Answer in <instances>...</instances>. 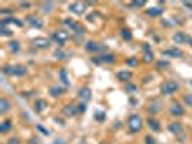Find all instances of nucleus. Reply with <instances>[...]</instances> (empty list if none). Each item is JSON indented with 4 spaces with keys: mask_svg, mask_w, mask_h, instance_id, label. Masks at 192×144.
<instances>
[{
    "mask_svg": "<svg viewBox=\"0 0 192 144\" xmlns=\"http://www.w3.org/2000/svg\"><path fill=\"white\" fill-rule=\"evenodd\" d=\"M45 108H46V103H45V101L39 99V101H36V103H35V110H36V112H42Z\"/></svg>",
    "mask_w": 192,
    "mask_h": 144,
    "instance_id": "21",
    "label": "nucleus"
},
{
    "mask_svg": "<svg viewBox=\"0 0 192 144\" xmlns=\"http://www.w3.org/2000/svg\"><path fill=\"white\" fill-rule=\"evenodd\" d=\"M55 58H58V59H64V58H65V56H64V52H62V50H59V49H56V50H55Z\"/></svg>",
    "mask_w": 192,
    "mask_h": 144,
    "instance_id": "35",
    "label": "nucleus"
},
{
    "mask_svg": "<svg viewBox=\"0 0 192 144\" xmlns=\"http://www.w3.org/2000/svg\"><path fill=\"white\" fill-rule=\"evenodd\" d=\"M54 39L59 46H64L67 43L68 39H69V35H68L67 30H56V32L54 33Z\"/></svg>",
    "mask_w": 192,
    "mask_h": 144,
    "instance_id": "4",
    "label": "nucleus"
},
{
    "mask_svg": "<svg viewBox=\"0 0 192 144\" xmlns=\"http://www.w3.org/2000/svg\"><path fill=\"white\" fill-rule=\"evenodd\" d=\"M173 41H175L176 43H185V42H189V37L186 36L184 32H176L175 35H173Z\"/></svg>",
    "mask_w": 192,
    "mask_h": 144,
    "instance_id": "11",
    "label": "nucleus"
},
{
    "mask_svg": "<svg viewBox=\"0 0 192 144\" xmlns=\"http://www.w3.org/2000/svg\"><path fill=\"white\" fill-rule=\"evenodd\" d=\"M28 22H29V25L35 26L36 29L42 28V22L39 20V17H36V16H28Z\"/></svg>",
    "mask_w": 192,
    "mask_h": 144,
    "instance_id": "15",
    "label": "nucleus"
},
{
    "mask_svg": "<svg viewBox=\"0 0 192 144\" xmlns=\"http://www.w3.org/2000/svg\"><path fill=\"white\" fill-rule=\"evenodd\" d=\"M120 35H121V37H123L124 41H130V39H132V32H130L129 29H121Z\"/></svg>",
    "mask_w": 192,
    "mask_h": 144,
    "instance_id": "24",
    "label": "nucleus"
},
{
    "mask_svg": "<svg viewBox=\"0 0 192 144\" xmlns=\"http://www.w3.org/2000/svg\"><path fill=\"white\" fill-rule=\"evenodd\" d=\"M163 54L167 55V56H172V58H181L182 56V50L178 49V48H171V49H166Z\"/></svg>",
    "mask_w": 192,
    "mask_h": 144,
    "instance_id": "13",
    "label": "nucleus"
},
{
    "mask_svg": "<svg viewBox=\"0 0 192 144\" xmlns=\"http://www.w3.org/2000/svg\"><path fill=\"white\" fill-rule=\"evenodd\" d=\"M69 10H71L72 13H75V15H83L84 12H85V6H84L83 3H71L69 4Z\"/></svg>",
    "mask_w": 192,
    "mask_h": 144,
    "instance_id": "9",
    "label": "nucleus"
},
{
    "mask_svg": "<svg viewBox=\"0 0 192 144\" xmlns=\"http://www.w3.org/2000/svg\"><path fill=\"white\" fill-rule=\"evenodd\" d=\"M91 89L90 88H87V86H83L81 89L78 91V97L81 98V101H83L84 104H87L90 99H91Z\"/></svg>",
    "mask_w": 192,
    "mask_h": 144,
    "instance_id": "5",
    "label": "nucleus"
},
{
    "mask_svg": "<svg viewBox=\"0 0 192 144\" xmlns=\"http://www.w3.org/2000/svg\"><path fill=\"white\" fill-rule=\"evenodd\" d=\"M189 43H191V46H192V37H191V39H189Z\"/></svg>",
    "mask_w": 192,
    "mask_h": 144,
    "instance_id": "43",
    "label": "nucleus"
},
{
    "mask_svg": "<svg viewBox=\"0 0 192 144\" xmlns=\"http://www.w3.org/2000/svg\"><path fill=\"white\" fill-rule=\"evenodd\" d=\"M59 76H61V81H62L65 85H67V86L69 85V81H68V76H67V71L64 69V68L59 71Z\"/></svg>",
    "mask_w": 192,
    "mask_h": 144,
    "instance_id": "23",
    "label": "nucleus"
},
{
    "mask_svg": "<svg viewBox=\"0 0 192 144\" xmlns=\"http://www.w3.org/2000/svg\"><path fill=\"white\" fill-rule=\"evenodd\" d=\"M3 72L6 75H15V76H23L26 74V68L23 65H13V66H4Z\"/></svg>",
    "mask_w": 192,
    "mask_h": 144,
    "instance_id": "1",
    "label": "nucleus"
},
{
    "mask_svg": "<svg viewBox=\"0 0 192 144\" xmlns=\"http://www.w3.org/2000/svg\"><path fill=\"white\" fill-rule=\"evenodd\" d=\"M9 108H10V105H9V101H7V99H6V98H2V99H0V114H6Z\"/></svg>",
    "mask_w": 192,
    "mask_h": 144,
    "instance_id": "16",
    "label": "nucleus"
},
{
    "mask_svg": "<svg viewBox=\"0 0 192 144\" xmlns=\"http://www.w3.org/2000/svg\"><path fill=\"white\" fill-rule=\"evenodd\" d=\"M147 125H149V128H150V130H153V131H159V130H160L159 121H156L154 118H149V120H147Z\"/></svg>",
    "mask_w": 192,
    "mask_h": 144,
    "instance_id": "17",
    "label": "nucleus"
},
{
    "mask_svg": "<svg viewBox=\"0 0 192 144\" xmlns=\"http://www.w3.org/2000/svg\"><path fill=\"white\" fill-rule=\"evenodd\" d=\"M143 50H145V54H143V59H145V62H152L153 61V52H152L150 46L147 45V43L143 45Z\"/></svg>",
    "mask_w": 192,
    "mask_h": 144,
    "instance_id": "10",
    "label": "nucleus"
},
{
    "mask_svg": "<svg viewBox=\"0 0 192 144\" xmlns=\"http://www.w3.org/2000/svg\"><path fill=\"white\" fill-rule=\"evenodd\" d=\"M100 61H103V62H113V61H114V56H113V55H110V54H107V55H101Z\"/></svg>",
    "mask_w": 192,
    "mask_h": 144,
    "instance_id": "25",
    "label": "nucleus"
},
{
    "mask_svg": "<svg viewBox=\"0 0 192 144\" xmlns=\"http://www.w3.org/2000/svg\"><path fill=\"white\" fill-rule=\"evenodd\" d=\"M10 50L12 52H17L19 50V42H16V41H13V42H10Z\"/></svg>",
    "mask_w": 192,
    "mask_h": 144,
    "instance_id": "27",
    "label": "nucleus"
},
{
    "mask_svg": "<svg viewBox=\"0 0 192 144\" xmlns=\"http://www.w3.org/2000/svg\"><path fill=\"white\" fill-rule=\"evenodd\" d=\"M54 144H67V143H65L64 140H61V138H58V140H55V141H54Z\"/></svg>",
    "mask_w": 192,
    "mask_h": 144,
    "instance_id": "40",
    "label": "nucleus"
},
{
    "mask_svg": "<svg viewBox=\"0 0 192 144\" xmlns=\"http://www.w3.org/2000/svg\"><path fill=\"white\" fill-rule=\"evenodd\" d=\"M130 6H132V7H142V6H145V2H143V0H137V2H133Z\"/></svg>",
    "mask_w": 192,
    "mask_h": 144,
    "instance_id": "31",
    "label": "nucleus"
},
{
    "mask_svg": "<svg viewBox=\"0 0 192 144\" xmlns=\"http://www.w3.org/2000/svg\"><path fill=\"white\" fill-rule=\"evenodd\" d=\"M163 9H159V7H150L146 10V15L147 16H159V15H162Z\"/></svg>",
    "mask_w": 192,
    "mask_h": 144,
    "instance_id": "19",
    "label": "nucleus"
},
{
    "mask_svg": "<svg viewBox=\"0 0 192 144\" xmlns=\"http://www.w3.org/2000/svg\"><path fill=\"white\" fill-rule=\"evenodd\" d=\"M103 144H104V143H103ZM105 144H107V143H105Z\"/></svg>",
    "mask_w": 192,
    "mask_h": 144,
    "instance_id": "44",
    "label": "nucleus"
},
{
    "mask_svg": "<svg viewBox=\"0 0 192 144\" xmlns=\"http://www.w3.org/2000/svg\"><path fill=\"white\" fill-rule=\"evenodd\" d=\"M85 49L88 50V52H97V50H100L101 48H100V45L97 43V42H94V41H90L85 45Z\"/></svg>",
    "mask_w": 192,
    "mask_h": 144,
    "instance_id": "14",
    "label": "nucleus"
},
{
    "mask_svg": "<svg viewBox=\"0 0 192 144\" xmlns=\"http://www.w3.org/2000/svg\"><path fill=\"white\" fill-rule=\"evenodd\" d=\"M136 89H137V88H136L134 84H127V85H126V91H127V92H134Z\"/></svg>",
    "mask_w": 192,
    "mask_h": 144,
    "instance_id": "30",
    "label": "nucleus"
},
{
    "mask_svg": "<svg viewBox=\"0 0 192 144\" xmlns=\"http://www.w3.org/2000/svg\"><path fill=\"white\" fill-rule=\"evenodd\" d=\"M96 120H97V121H104V120H105V114H104V112H101V111H97L96 112Z\"/></svg>",
    "mask_w": 192,
    "mask_h": 144,
    "instance_id": "29",
    "label": "nucleus"
},
{
    "mask_svg": "<svg viewBox=\"0 0 192 144\" xmlns=\"http://www.w3.org/2000/svg\"><path fill=\"white\" fill-rule=\"evenodd\" d=\"M2 29V35H3V36H10V35H12L13 32H10V30H9V29H6V28H0Z\"/></svg>",
    "mask_w": 192,
    "mask_h": 144,
    "instance_id": "36",
    "label": "nucleus"
},
{
    "mask_svg": "<svg viewBox=\"0 0 192 144\" xmlns=\"http://www.w3.org/2000/svg\"><path fill=\"white\" fill-rule=\"evenodd\" d=\"M32 43H33V46L39 48V49H46L49 46V41L46 37H35L32 41Z\"/></svg>",
    "mask_w": 192,
    "mask_h": 144,
    "instance_id": "6",
    "label": "nucleus"
},
{
    "mask_svg": "<svg viewBox=\"0 0 192 144\" xmlns=\"http://www.w3.org/2000/svg\"><path fill=\"white\" fill-rule=\"evenodd\" d=\"M145 141H146V144H156V140H154L152 136H146Z\"/></svg>",
    "mask_w": 192,
    "mask_h": 144,
    "instance_id": "33",
    "label": "nucleus"
},
{
    "mask_svg": "<svg viewBox=\"0 0 192 144\" xmlns=\"http://www.w3.org/2000/svg\"><path fill=\"white\" fill-rule=\"evenodd\" d=\"M62 112H64V115H65V117H74V115L78 112V108H77L74 104H68V105H65V107H64Z\"/></svg>",
    "mask_w": 192,
    "mask_h": 144,
    "instance_id": "7",
    "label": "nucleus"
},
{
    "mask_svg": "<svg viewBox=\"0 0 192 144\" xmlns=\"http://www.w3.org/2000/svg\"><path fill=\"white\" fill-rule=\"evenodd\" d=\"M9 144H19V140H17V138H10V140H9Z\"/></svg>",
    "mask_w": 192,
    "mask_h": 144,
    "instance_id": "39",
    "label": "nucleus"
},
{
    "mask_svg": "<svg viewBox=\"0 0 192 144\" xmlns=\"http://www.w3.org/2000/svg\"><path fill=\"white\" fill-rule=\"evenodd\" d=\"M156 65H158V68H166V66H169V62H166V61H159Z\"/></svg>",
    "mask_w": 192,
    "mask_h": 144,
    "instance_id": "34",
    "label": "nucleus"
},
{
    "mask_svg": "<svg viewBox=\"0 0 192 144\" xmlns=\"http://www.w3.org/2000/svg\"><path fill=\"white\" fill-rule=\"evenodd\" d=\"M169 111H171L172 115H175V117H182L184 115V108H182V105L178 103L172 104L171 108H169Z\"/></svg>",
    "mask_w": 192,
    "mask_h": 144,
    "instance_id": "8",
    "label": "nucleus"
},
{
    "mask_svg": "<svg viewBox=\"0 0 192 144\" xmlns=\"http://www.w3.org/2000/svg\"><path fill=\"white\" fill-rule=\"evenodd\" d=\"M84 111H85V104H83V105H79V107H78V112H81V114H83Z\"/></svg>",
    "mask_w": 192,
    "mask_h": 144,
    "instance_id": "38",
    "label": "nucleus"
},
{
    "mask_svg": "<svg viewBox=\"0 0 192 144\" xmlns=\"http://www.w3.org/2000/svg\"><path fill=\"white\" fill-rule=\"evenodd\" d=\"M160 91H162V94H165V95H171L178 91V84H176L175 81H166V82H163L162 85H160Z\"/></svg>",
    "mask_w": 192,
    "mask_h": 144,
    "instance_id": "3",
    "label": "nucleus"
},
{
    "mask_svg": "<svg viewBox=\"0 0 192 144\" xmlns=\"http://www.w3.org/2000/svg\"><path fill=\"white\" fill-rule=\"evenodd\" d=\"M117 78L120 79V81H129L132 78V72H129V71H120L117 74Z\"/></svg>",
    "mask_w": 192,
    "mask_h": 144,
    "instance_id": "18",
    "label": "nucleus"
},
{
    "mask_svg": "<svg viewBox=\"0 0 192 144\" xmlns=\"http://www.w3.org/2000/svg\"><path fill=\"white\" fill-rule=\"evenodd\" d=\"M184 99H185V103L188 104L189 107H192V94L185 95V97H184Z\"/></svg>",
    "mask_w": 192,
    "mask_h": 144,
    "instance_id": "32",
    "label": "nucleus"
},
{
    "mask_svg": "<svg viewBox=\"0 0 192 144\" xmlns=\"http://www.w3.org/2000/svg\"><path fill=\"white\" fill-rule=\"evenodd\" d=\"M49 94L52 95V97H59V95L64 94V89L62 88H59V86H52L49 89Z\"/></svg>",
    "mask_w": 192,
    "mask_h": 144,
    "instance_id": "20",
    "label": "nucleus"
},
{
    "mask_svg": "<svg viewBox=\"0 0 192 144\" xmlns=\"http://www.w3.org/2000/svg\"><path fill=\"white\" fill-rule=\"evenodd\" d=\"M127 65H130V66H137L139 65V61L136 59V58H129V59H127Z\"/></svg>",
    "mask_w": 192,
    "mask_h": 144,
    "instance_id": "28",
    "label": "nucleus"
},
{
    "mask_svg": "<svg viewBox=\"0 0 192 144\" xmlns=\"http://www.w3.org/2000/svg\"><path fill=\"white\" fill-rule=\"evenodd\" d=\"M130 104H132V105H134V104H136V99L132 98V99H130Z\"/></svg>",
    "mask_w": 192,
    "mask_h": 144,
    "instance_id": "42",
    "label": "nucleus"
},
{
    "mask_svg": "<svg viewBox=\"0 0 192 144\" xmlns=\"http://www.w3.org/2000/svg\"><path fill=\"white\" fill-rule=\"evenodd\" d=\"M19 4H20V7H29L30 6V3H28V2H20Z\"/></svg>",
    "mask_w": 192,
    "mask_h": 144,
    "instance_id": "37",
    "label": "nucleus"
},
{
    "mask_svg": "<svg viewBox=\"0 0 192 144\" xmlns=\"http://www.w3.org/2000/svg\"><path fill=\"white\" fill-rule=\"evenodd\" d=\"M62 23H64V26H67V28L72 29V30H74V28H75V25H77V23H74V22L71 20V19H65Z\"/></svg>",
    "mask_w": 192,
    "mask_h": 144,
    "instance_id": "26",
    "label": "nucleus"
},
{
    "mask_svg": "<svg viewBox=\"0 0 192 144\" xmlns=\"http://www.w3.org/2000/svg\"><path fill=\"white\" fill-rule=\"evenodd\" d=\"M182 130H184V127H182V124L181 123H171L169 124V131L173 133V134H181L182 133Z\"/></svg>",
    "mask_w": 192,
    "mask_h": 144,
    "instance_id": "12",
    "label": "nucleus"
},
{
    "mask_svg": "<svg viewBox=\"0 0 192 144\" xmlns=\"http://www.w3.org/2000/svg\"><path fill=\"white\" fill-rule=\"evenodd\" d=\"M127 125H129L130 131L132 133H136L142 128V118L139 115H130L129 121H127Z\"/></svg>",
    "mask_w": 192,
    "mask_h": 144,
    "instance_id": "2",
    "label": "nucleus"
},
{
    "mask_svg": "<svg viewBox=\"0 0 192 144\" xmlns=\"http://www.w3.org/2000/svg\"><path fill=\"white\" fill-rule=\"evenodd\" d=\"M184 6H185V7L192 9V3H191V2H185V3H184Z\"/></svg>",
    "mask_w": 192,
    "mask_h": 144,
    "instance_id": "41",
    "label": "nucleus"
},
{
    "mask_svg": "<svg viewBox=\"0 0 192 144\" xmlns=\"http://www.w3.org/2000/svg\"><path fill=\"white\" fill-rule=\"evenodd\" d=\"M10 128H12V123L10 121H3L2 125H0V133H7Z\"/></svg>",
    "mask_w": 192,
    "mask_h": 144,
    "instance_id": "22",
    "label": "nucleus"
}]
</instances>
